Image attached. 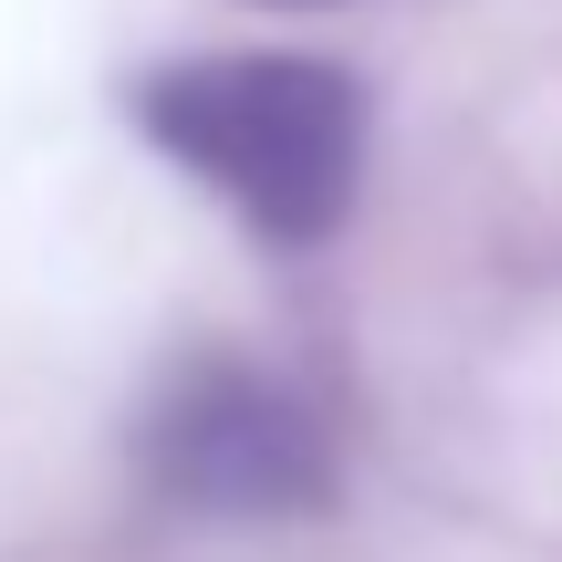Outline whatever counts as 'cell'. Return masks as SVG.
Masks as SVG:
<instances>
[{"label":"cell","instance_id":"cell-1","mask_svg":"<svg viewBox=\"0 0 562 562\" xmlns=\"http://www.w3.org/2000/svg\"><path fill=\"white\" fill-rule=\"evenodd\" d=\"M136 125L157 157L220 188L271 250H323L364 188V94L313 53H199L136 83Z\"/></svg>","mask_w":562,"mask_h":562},{"label":"cell","instance_id":"cell-3","mask_svg":"<svg viewBox=\"0 0 562 562\" xmlns=\"http://www.w3.org/2000/svg\"><path fill=\"white\" fill-rule=\"evenodd\" d=\"M281 11H323V0H281Z\"/></svg>","mask_w":562,"mask_h":562},{"label":"cell","instance_id":"cell-2","mask_svg":"<svg viewBox=\"0 0 562 562\" xmlns=\"http://www.w3.org/2000/svg\"><path fill=\"white\" fill-rule=\"evenodd\" d=\"M136 459L178 510H209V521H292V510L334 501V438H323V417L240 355H188L146 396Z\"/></svg>","mask_w":562,"mask_h":562}]
</instances>
